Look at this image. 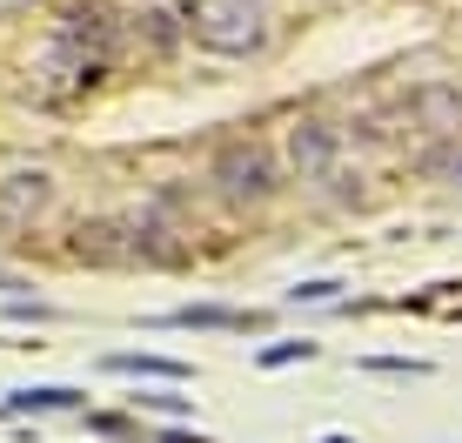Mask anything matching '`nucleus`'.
I'll list each match as a JSON object with an SVG mask.
<instances>
[{
  "label": "nucleus",
  "instance_id": "nucleus-7",
  "mask_svg": "<svg viewBox=\"0 0 462 443\" xmlns=\"http://www.w3.org/2000/svg\"><path fill=\"white\" fill-rule=\"evenodd\" d=\"M81 403V390H60V383H47V390H14L7 410H74Z\"/></svg>",
  "mask_w": 462,
  "mask_h": 443
},
{
  "label": "nucleus",
  "instance_id": "nucleus-1",
  "mask_svg": "<svg viewBox=\"0 0 462 443\" xmlns=\"http://www.w3.org/2000/svg\"><path fill=\"white\" fill-rule=\"evenodd\" d=\"M228 21H262V14H254V0H201L195 34L208 47H221V54H242V47L262 41V27H228Z\"/></svg>",
  "mask_w": 462,
  "mask_h": 443
},
{
  "label": "nucleus",
  "instance_id": "nucleus-2",
  "mask_svg": "<svg viewBox=\"0 0 462 443\" xmlns=\"http://www.w3.org/2000/svg\"><path fill=\"white\" fill-rule=\"evenodd\" d=\"M221 188H228V195H268V188H275V168H268L262 148H228L221 155Z\"/></svg>",
  "mask_w": 462,
  "mask_h": 443
},
{
  "label": "nucleus",
  "instance_id": "nucleus-5",
  "mask_svg": "<svg viewBox=\"0 0 462 443\" xmlns=\"http://www.w3.org/2000/svg\"><path fill=\"white\" fill-rule=\"evenodd\" d=\"M289 148H295V168H301V175H322V162H328V148H336V141H328L322 121H301Z\"/></svg>",
  "mask_w": 462,
  "mask_h": 443
},
{
  "label": "nucleus",
  "instance_id": "nucleus-11",
  "mask_svg": "<svg viewBox=\"0 0 462 443\" xmlns=\"http://www.w3.org/2000/svg\"><path fill=\"white\" fill-rule=\"evenodd\" d=\"M322 443H356V437H322Z\"/></svg>",
  "mask_w": 462,
  "mask_h": 443
},
{
  "label": "nucleus",
  "instance_id": "nucleus-4",
  "mask_svg": "<svg viewBox=\"0 0 462 443\" xmlns=\"http://www.w3.org/2000/svg\"><path fill=\"white\" fill-rule=\"evenodd\" d=\"M168 323H174V329H262V316H242V309H215V303H201V309H174Z\"/></svg>",
  "mask_w": 462,
  "mask_h": 443
},
{
  "label": "nucleus",
  "instance_id": "nucleus-9",
  "mask_svg": "<svg viewBox=\"0 0 462 443\" xmlns=\"http://www.w3.org/2000/svg\"><path fill=\"white\" fill-rule=\"evenodd\" d=\"M141 410H162V417H188V397H162V390H148V397H134Z\"/></svg>",
  "mask_w": 462,
  "mask_h": 443
},
{
  "label": "nucleus",
  "instance_id": "nucleus-8",
  "mask_svg": "<svg viewBox=\"0 0 462 443\" xmlns=\"http://www.w3.org/2000/svg\"><path fill=\"white\" fill-rule=\"evenodd\" d=\"M309 356H315V343H268L254 363H262V370H282V363H309Z\"/></svg>",
  "mask_w": 462,
  "mask_h": 443
},
{
  "label": "nucleus",
  "instance_id": "nucleus-3",
  "mask_svg": "<svg viewBox=\"0 0 462 443\" xmlns=\"http://www.w3.org/2000/svg\"><path fill=\"white\" fill-rule=\"evenodd\" d=\"M41 202H47V175H7V182H0V222H7V229L27 222Z\"/></svg>",
  "mask_w": 462,
  "mask_h": 443
},
{
  "label": "nucleus",
  "instance_id": "nucleus-10",
  "mask_svg": "<svg viewBox=\"0 0 462 443\" xmlns=\"http://www.w3.org/2000/svg\"><path fill=\"white\" fill-rule=\"evenodd\" d=\"M336 289H342V282H301V289H295V303H328Z\"/></svg>",
  "mask_w": 462,
  "mask_h": 443
},
{
  "label": "nucleus",
  "instance_id": "nucleus-6",
  "mask_svg": "<svg viewBox=\"0 0 462 443\" xmlns=\"http://www.w3.org/2000/svg\"><path fill=\"white\" fill-rule=\"evenodd\" d=\"M107 370H121V376H168V383H188V363H168V356H107Z\"/></svg>",
  "mask_w": 462,
  "mask_h": 443
}]
</instances>
